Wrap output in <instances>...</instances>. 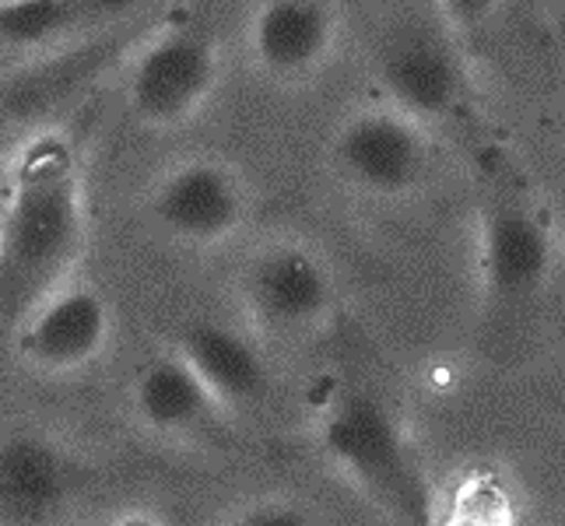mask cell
Segmentation results:
<instances>
[{"instance_id": "cell-1", "label": "cell", "mask_w": 565, "mask_h": 526, "mask_svg": "<svg viewBox=\"0 0 565 526\" xmlns=\"http://www.w3.org/2000/svg\"><path fill=\"white\" fill-rule=\"evenodd\" d=\"M88 243L85 165L64 130L43 127L11 154L0 201V337L71 281Z\"/></svg>"}, {"instance_id": "cell-2", "label": "cell", "mask_w": 565, "mask_h": 526, "mask_svg": "<svg viewBox=\"0 0 565 526\" xmlns=\"http://www.w3.org/2000/svg\"><path fill=\"white\" fill-rule=\"evenodd\" d=\"M320 450L386 519H433V484L412 436L369 389H344L320 418Z\"/></svg>"}, {"instance_id": "cell-3", "label": "cell", "mask_w": 565, "mask_h": 526, "mask_svg": "<svg viewBox=\"0 0 565 526\" xmlns=\"http://www.w3.org/2000/svg\"><path fill=\"white\" fill-rule=\"evenodd\" d=\"M222 82V50L198 25L151 32L127 67V109L141 127L177 130L190 124Z\"/></svg>"}, {"instance_id": "cell-4", "label": "cell", "mask_w": 565, "mask_h": 526, "mask_svg": "<svg viewBox=\"0 0 565 526\" xmlns=\"http://www.w3.org/2000/svg\"><path fill=\"white\" fill-rule=\"evenodd\" d=\"M330 162L365 197L404 201L428 183L436 148L422 120L380 103L344 116L330 141Z\"/></svg>"}, {"instance_id": "cell-5", "label": "cell", "mask_w": 565, "mask_h": 526, "mask_svg": "<svg viewBox=\"0 0 565 526\" xmlns=\"http://www.w3.org/2000/svg\"><path fill=\"white\" fill-rule=\"evenodd\" d=\"M239 299L264 334H313L338 313V278L317 249L296 239L267 243L239 275Z\"/></svg>"}, {"instance_id": "cell-6", "label": "cell", "mask_w": 565, "mask_h": 526, "mask_svg": "<svg viewBox=\"0 0 565 526\" xmlns=\"http://www.w3.org/2000/svg\"><path fill=\"white\" fill-rule=\"evenodd\" d=\"M478 267L492 316L527 313L555 275L552 225L523 201H492L481 214Z\"/></svg>"}, {"instance_id": "cell-7", "label": "cell", "mask_w": 565, "mask_h": 526, "mask_svg": "<svg viewBox=\"0 0 565 526\" xmlns=\"http://www.w3.org/2000/svg\"><path fill=\"white\" fill-rule=\"evenodd\" d=\"M148 214L159 232L186 246H222L236 239L253 214L239 169L222 159H186L166 169L148 193Z\"/></svg>"}, {"instance_id": "cell-8", "label": "cell", "mask_w": 565, "mask_h": 526, "mask_svg": "<svg viewBox=\"0 0 565 526\" xmlns=\"http://www.w3.org/2000/svg\"><path fill=\"white\" fill-rule=\"evenodd\" d=\"M134 32H141V25H113L103 35H88L85 43L50 50L46 61L0 77V162H8L35 130H43L39 127L43 116H50L85 82H92L113 56H120Z\"/></svg>"}, {"instance_id": "cell-9", "label": "cell", "mask_w": 565, "mask_h": 526, "mask_svg": "<svg viewBox=\"0 0 565 526\" xmlns=\"http://www.w3.org/2000/svg\"><path fill=\"white\" fill-rule=\"evenodd\" d=\"M373 67L386 103L425 127L454 116L467 99V71L446 29L422 22L390 29Z\"/></svg>"}, {"instance_id": "cell-10", "label": "cell", "mask_w": 565, "mask_h": 526, "mask_svg": "<svg viewBox=\"0 0 565 526\" xmlns=\"http://www.w3.org/2000/svg\"><path fill=\"white\" fill-rule=\"evenodd\" d=\"M11 337L32 368L46 376H74L103 355L113 337V309L103 291L64 281L18 320Z\"/></svg>"}, {"instance_id": "cell-11", "label": "cell", "mask_w": 565, "mask_h": 526, "mask_svg": "<svg viewBox=\"0 0 565 526\" xmlns=\"http://www.w3.org/2000/svg\"><path fill=\"white\" fill-rule=\"evenodd\" d=\"M130 411L148 436L183 446H225L228 407L211 394L180 351L148 358L130 383Z\"/></svg>"}, {"instance_id": "cell-12", "label": "cell", "mask_w": 565, "mask_h": 526, "mask_svg": "<svg viewBox=\"0 0 565 526\" xmlns=\"http://www.w3.org/2000/svg\"><path fill=\"white\" fill-rule=\"evenodd\" d=\"M85 489V463L61 442L18 428L0 436V523L39 526L53 523Z\"/></svg>"}, {"instance_id": "cell-13", "label": "cell", "mask_w": 565, "mask_h": 526, "mask_svg": "<svg viewBox=\"0 0 565 526\" xmlns=\"http://www.w3.org/2000/svg\"><path fill=\"white\" fill-rule=\"evenodd\" d=\"M341 39L338 0H260L249 18L246 46L270 82H306L327 67Z\"/></svg>"}, {"instance_id": "cell-14", "label": "cell", "mask_w": 565, "mask_h": 526, "mask_svg": "<svg viewBox=\"0 0 565 526\" xmlns=\"http://www.w3.org/2000/svg\"><path fill=\"white\" fill-rule=\"evenodd\" d=\"M177 351L228 411L260 404L270 394V365L257 337L218 320H190Z\"/></svg>"}, {"instance_id": "cell-15", "label": "cell", "mask_w": 565, "mask_h": 526, "mask_svg": "<svg viewBox=\"0 0 565 526\" xmlns=\"http://www.w3.org/2000/svg\"><path fill=\"white\" fill-rule=\"evenodd\" d=\"M145 0H0V50H64L120 25Z\"/></svg>"}, {"instance_id": "cell-16", "label": "cell", "mask_w": 565, "mask_h": 526, "mask_svg": "<svg viewBox=\"0 0 565 526\" xmlns=\"http://www.w3.org/2000/svg\"><path fill=\"white\" fill-rule=\"evenodd\" d=\"M436 4L446 22V32L471 35L492 22L495 11L502 8V0H436Z\"/></svg>"}, {"instance_id": "cell-17", "label": "cell", "mask_w": 565, "mask_h": 526, "mask_svg": "<svg viewBox=\"0 0 565 526\" xmlns=\"http://www.w3.org/2000/svg\"><path fill=\"white\" fill-rule=\"evenodd\" d=\"M309 509L302 505H291L285 498H267V502H253L246 505L243 513V523H253V526H302L309 523Z\"/></svg>"}]
</instances>
